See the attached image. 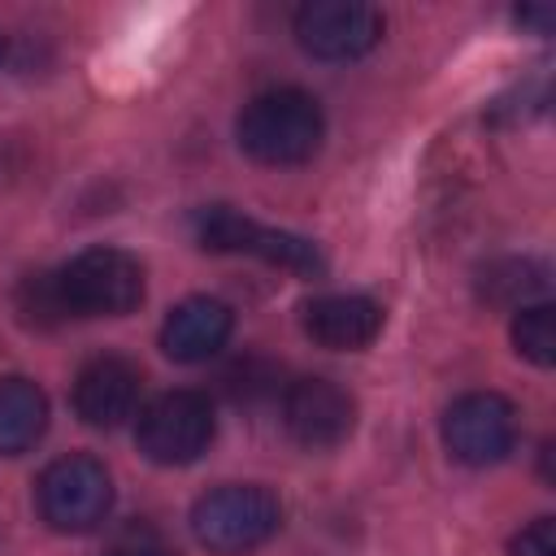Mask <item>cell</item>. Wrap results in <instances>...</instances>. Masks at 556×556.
Masks as SVG:
<instances>
[{
  "instance_id": "ac0fdd59",
  "label": "cell",
  "mask_w": 556,
  "mask_h": 556,
  "mask_svg": "<svg viewBox=\"0 0 556 556\" xmlns=\"http://www.w3.org/2000/svg\"><path fill=\"white\" fill-rule=\"evenodd\" d=\"M508 552L513 556H556V521L552 517H534L526 530L513 534Z\"/></svg>"
},
{
  "instance_id": "ffe728a7",
  "label": "cell",
  "mask_w": 556,
  "mask_h": 556,
  "mask_svg": "<svg viewBox=\"0 0 556 556\" xmlns=\"http://www.w3.org/2000/svg\"><path fill=\"white\" fill-rule=\"evenodd\" d=\"M4 56H9V43H4V35H0V61H4Z\"/></svg>"
},
{
  "instance_id": "52a82bcc",
  "label": "cell",
  "mask_w": 556,
  "mask_h": 556,
  "mask_svg": "<svg viewBox=\"0 0 556 556\" xmlns=\"http://www.w3.org/2000/svg\"><path fill=\"white\" fill-rule=\"evenodd\" d=\"M443 443L469 469L500 465L517 447V408L500 391H465L443 413Z\"/></svg>"
},
{
  "instance_id": "7c38bea8",
  "label": "cell",
  "mask_w": 556,
  "mask_h": 556,
  "mask_svg": "<svg viewBox=\"0 0 556 556\" xmlns=\"http://www.w3.org/2000/svg\"><path fill=\"white\" fill-rule=\"evenodd\" d=\"M304 334L330 352H361L382 334V304L369 295H317L304 304Z\"/></svg>"
},
{
  "instance_id": "6da1fadb",
  "label": "cell",
  "mask_w": 556,
  "mask_h": 556,
  "mask_svg": "<svg viewBox=\"0 0 556 556\" xmlns=\"http://www.w3.org/2000/svg\"><path fill=\"white\" fill-rule=\"evenodd\" d=\"M235 139L261 165H274V169L304 165L317 156L326 139V117H321L317 96L300 87H274L243 104L235 122Z\"/></svg>"
},
{
  "instance_id": "9c48e42d",
  "label": "cell",
  "mask_w": 556,
  "mask_h": 556,
  "mask_svg": "<svg viewBox=\"0 0 556 556\" xmlns=\"http://www.w3.org/2000/svg\"><path fill=\"white\" fill-rule=\"evenodd\" d=\"M282 426L308 452L339 447L356 430V400L330 378H300L282 395Z\"/></svg>"
},
{
  "instance_id": "e0dca14e",
  "label": "cell",
  "mask_w": 556,
  "mask_h": 556,
  "mask_svg": "<svg viewBox=\"0 0 556 556\" xmlns=\"http://www.w3.org/2000/svg\"><path fill=\"white\" fill-rule=\"evenodd\" d=\"M104 556H169V547H165V539H161V530L152 521H126L113 534Z\"/></svg>"
},
{
  "instance_id": "5bb4252c",
  "label": "cell",
  "mask_w": 556,
  "mask_h": 556,
  "mask_svg": "<svg viewBox=\"0 0 556 556\" xmlns=\"http://www.w3.org/2000/svg\"><path fill=\"white\" fill-rule=\"evenodd\" d=\"M547 287V269L530 256H508V261H491L482 269V295L491 304H513V308H526L534 304V295H543Z\"/></svg>"
},
{
  "instance_id": "30bf717a",
  "label": "cell",
  "mask_w": 556,
  "mask_h": 556,
  "mask_svg": "<svg viewBox=\"0 0 556 556\" xmlns=\"http://www.w3.org/2000/svg\"><path fill=\"white\" fill-rule=\"evenodd\" d=\"M139 395H143V369L113 352L91 356L74 378V413L96 430H113L126 417H135Z\"/></svg>"
},
{
  "instance_id": "3957f363",
  "label": "cell",
  "mask_w": 556,
  "mask_h": 556,
  "mask_svg": "<svg viewBox=\"0 0 556 556\" xmlns=\"http://www.w3.org/2000/svg\"><path fill=\"white\" fill-rule=\"evenodd\" d=\"M52 278L65 317H126L143 304V265L126 248H87Z\"/></svg>"
},
{
  "instance_id": "9a60e30c",
  "label": "cell",
  "mask_w": 556,
  "mask_h": 556,
  "mask_svg": "<svg viewBox=\"0 0 556 556\" xmlns=\"http://www.w3.org/2000/svg\"><path fill=\"white\" fill-rule=\"evenodd\" d=\"M513 348L530 365H539V369H547L556 361V317H552V304L539 300V304L517 308V317H513Z\"/></svg>"
},
{
  "instance_id": "277c9868",
  "label": "cell",
  "mask_w": 556,
  "mask_h": 556,
  "mask_svg": "<svg viewBox=\"0 0 556 556\" xmlns=\"http://www.w3.org/2000/svg\"><path fill=\"white\" fill-rule=\"evenodd\" d=\"M195 226V239L204 252H226V256H256L265 265H278V269H291L300 278H317L326 269L321 252L313 239L304 235H291V230H278V226H261L252 217H243L239 208L230 204H208L191 217Z\"/></svg>"
},
{
  "instance_id": "2e32d148",
  "label": "cell",
  "mask_w": 556,
  "mask_h": 556,
  "mask_svg": "<svg viewBox=\"0 0 556 556\" xmlns=\"http://www.w3.org/2000/svg\"><path fill=\"white\" fill-rule=\"evenodd\" d=\"M17 313L30 326H61V321H70L65 308H61V295H56V278L52 274L22 278V287H17Z\"/></svg>"
},
{
  "instance_id": "5b68a950",
  "label": "cell",
  "mask_w": 556,
  "mask_h": 556,
  "mask_svg": "<svg viewBox=\"0 0 556 556\" xmlns=\"http://www.w3.org/2000/svg\"><path fill=\"white\" fill-rule=\"evenodd\" d=\"M35 504H39V517L52 530H61V534H87L113 508V478H109L104 460H96L87 452H70V456H56L39 473Z\"/></svg>"
},
{
  "instance_id": "ba28073f",
  "label": "cell",
  "mask_w": 556,
  "mask_h": 556,
  "mask_svg": "<svg viewBox=\"0 0 556 556\" xmlns=\"http://www.w3.org/2000/svg\"><path fill=\"white\" fill-rule=\"evenodd\" d=\"M295 39L317 61H356L382 39V13L361 0H308L295 9Z\"/></svg>"
},
{
  "instance_id": "4fadbf2b",
  "label": "cell",
  "mask_w": 556,
  "mask_h": 556,
  "mask_svg": "<svg viewBox=\"0 0 556 556\" xmlns=\"http://www.w3.org/2000/svg\"><path fill=\"white\" fill-rule=\"evenodd\" d=\"M48 430V395L30 378H0V456L30 452Z\"/></svg>"
},
{
  "instance_id": "8fae6325",
  "label": "cell",
  "mask_w": 556,
  "mask_h": 556,
  "mask_svg": "<svg viewBox=\"0 0 556 556\" xmlns=\"http://www.w3.org/2000/svg\"><path fill=\"white\" fill-rule=\"evenodd\" d=\"M230 330H235L230 304H222L213 295H191L169 308V317L161 326V348L178 365H200L226 348Z\"/></svg>"
},
{
  "instance_id": "d6986e66",
  "label": "cell",
  "mask_w": 556,
  "mask_h": 556,
  "mask_svg": "<svg viewBox=\"0 0 556 556\" xmlns=\"http://www.w3.org/2000/svg\"><path fill=\"white\" fill-rule=\"evenodd\" d=\"M517 22H530L539 35H547V26H552V9H517Z\"/></svg>"
},
{
  "instance_id": "7a4b0ae2",
  "label": "cell",
  "mask_w": 556,
  "mask_h": 556,
  "mask_svg": "<svg viewBox=\"0 0 556 556\" xmlns=\"http://www.w3.org/2000/svg\"><path fill=\"white\" fill-rule=\"evenodd\" d=\"M282 526V504L261 482H222L191 504V534L213 556H243L269 543Z\"/></svg>"
},
{
  "instance_id": "8992f818",
  "label": "cell",
  "mask_w": 556,
  "mask_h": 556,
  "mask_svg": "<svg viewBox=\"0 0 556 556\" xmlns=\"http://www.w3.org/2000/svg\"><path fill=\"white\" fill-rule=\"evenodd\" d=\"M217 417L204 391H165L139 413V452L152 465H191L208 452Z\"/></svg>"
}]
</instances>
